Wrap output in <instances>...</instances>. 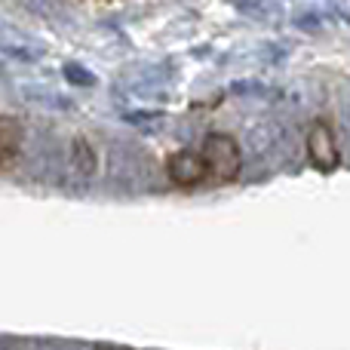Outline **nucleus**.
Instances as JSON below:
<instances>
[{
  "label": "nucleus",
  "instance_id": "5",
  "mask_svg": "<svg viewBox=\"0 0 350 350\" xmlns=\"http://www.w3.org/2000/svg\"><path fill=\"white\" fill-rule=\"evenodd\" d=\"M96 350H120V347H96Z\"/></svg>",
  "mask_w": 350,
  "mask_h": 350
},
{
  "label": "nucleus",
  "instance_id": "1",
  "mask_svg": "<svg viewBox=\"0 0 350 350\" xmlns=\"http://www.w3.org/2000/svg\"><path fill=\"white\" fill-rule=\"evenodd\" d=\"M206 160V172H209V181H218V185H228L240 175L243 166V154L240 145L230 139L228 133H212L203 139V148H200Z\"/></svg>",
  "mask_w": 350,
  "mask_h": 350
},
{
  "label": "nucleus",
  "instance_id": "2",
  "mask_svg": "<svg viewBox=\"0 0 350 350\" xmlns=\"http://www.w3.org/2000/svg\"><path fill=\"white\" fill-rule=\"evenodd\" d=\"M308 160L314 170L320 172H335L341 163L338 154V139H335V129L326 120H314L308 126Z\"/></svg>",
  "mask_w": 350,
  "mask_h": 350
},
{
  "label": "nucleus",
  "instance_id": "3",
  "mask_svg": "<svg viewBox=\"0 0 350 350\" xmlns=\"http://www.w3.org/2000/svg\"><path fill=\"white\" fill-rule=\"evenodd\" d=\"M166 172H170V178L178 187H193V185L209 178L206 160L200 151H175L170 157V163H166Z\"/></svg>",
  "mask_w": 350,
  "mask_h": 350
},
{
  "label": "nucleus",
  "instance_id": "4",
  "mask_svg": "<svg viewBox=\"0 0 350 350\" xmlns=\"http://www.w3.org/2000/svg\"><path fill=\"white\" fill-rule=\"evenodd\" d=\"M18 142H22V129L12 117L0 114V166H6L18 154Z\"/></svg>",
  "mask_w": 350,
  "mask_h": 350
}]
</instances>
